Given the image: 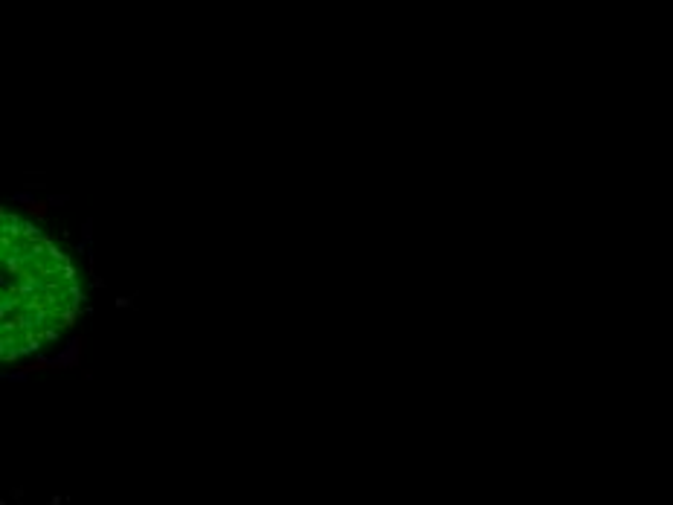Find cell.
I'll return each instance as SVG.
<instances>
[{
  "mask_svg": "<svg viewBox=\"0 0 673 505\" xmlns=\"http://www.w3.org/2000/svg\"><path fill=\"white\" fill-rule=\"evenodd\" d=\"M70 256L21 215L3 212V360H18L61 337L81 311Z\"/></svg>",
  "mask_w": 673,
  "mask_h": 505,
  "instance_id": "obj_1",
  "label": "cell"
}]
</instances>
